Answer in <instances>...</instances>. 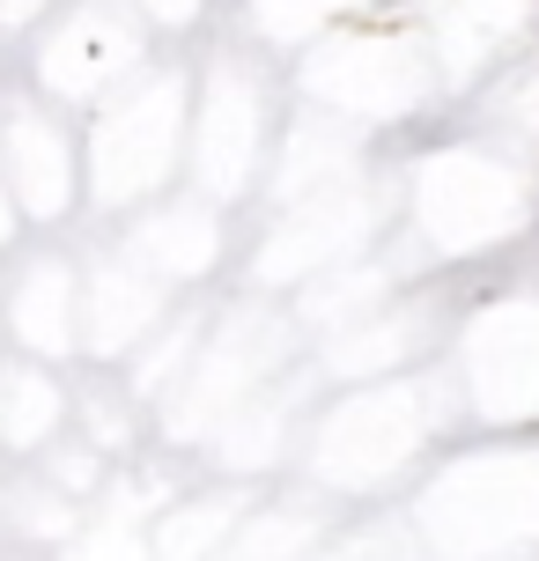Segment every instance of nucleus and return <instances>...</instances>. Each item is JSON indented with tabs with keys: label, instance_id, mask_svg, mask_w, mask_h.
<instances>
[]
</instances>
